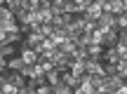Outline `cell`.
Listing matches in <instances>:
<instances>
[{
  "instance_id": "1",
  "label": "cell",
  "mask_w": 127,
  "mask_h": 94,
  "mask_svg": "<svg viewBox=\"0 0 127 94\" xmlns=\"http://www.w3.org/2000/svg\"><path fill=\"white\" fill-rule=\"evenodd\" d=\"M19 49H21V52H19V57H21L24 61L28 63V66H38V63H40V54H38L35 49H31V47H24V45L19 47Z\"/></svg>"
},
{
  "instance_id": "2",
  "label": "cell",
  "mask_w": 127,
  "mask_h": 94,
  "mask_svg": "<svg viewBox=\"0 0 127 94\" xmlns=\"http://www.w3.org/2000/svg\"><path fill=\"white\" fill-rule=\"evenodd\" d=\"M106 12H111L113 17H120V14L127 12L125 0H106Z\"/></svg>"
},
{
  "instance_id": "3",
  "label": "cell",
  "mask_w": 127,
  "mask_h": 94,
  "mask_svg": "<svg viewBox=\"0 0 127 94\" xmlns=\"http://www.w3.org/2000/svg\"><path fill=\"white\" fill-rule=\"evenodd\" d=\"M120 52L118 47H106V54H104V63H120Z\"/></svg>"
},
{
  "instance_id": "4",
  "label": "cell",
  "mask_w": 127,
  "mask_h": 94,
  "mask_svg": "<svg viewBox=\"0 0 127 94\" xmlns=\"http://www.w3.org/2000/svg\"><path fill=\"white\" fill-rule=\"evenodd\" d=\"M118 42H120V33L115 31V28H113V31H106V33H104V45H106V47H115Z\"/></svg>"
},
{
  "instance_id": "5",
  "label": "cell",
  "mask_w": 127,
  "mask_h": 94,
  "mask_svg": "<svg viewBox=\"0 0 127 94\" xmlns=\"http://www.w3.org/2000/svg\"><path fill=\"white\" fill-rule=\"evenodd\" d=\"M71 73H73L75 78H80V80H82V78L87 75V66H85V61H75V63H73V68H71Z\"/></svg>"
},
{
  "instance_id": "6",
  "label": "cell",
  "mask_w": 127,
  "mask_h": 94,
  "mask_svg": "<svg viewBox=\"0 0 127 94\" xmlns=\"http://www.w3.org/2000/svg\"><path fill=\"white\" fill-rule=\"evenodd\" d=\"M0 90H2V94H19V87H14L9 82V78H5V75H2V87Z\"/></svg>"
},
{
  "instance_id": "7",
  "label": "cell",
  "mask_w": 127,
  "mask_h": 94,
  "mask_svg": "<svg viewBox=\"0 0 127 94\" xmlns=\"http://www.w3.org/2000/svg\"><path fill=\"white\" fill-rule=\"evenodd\" d=\"M14 49H17V45H0V54H2V59H12V54H14Z\"/></svg>"
},
{
  "instance_id": "8",
  "label": "cell",
  "mask_w": 127,
  "mask_h": 94,
  "mask_svg": "<svg viewBox=\"0 0 127 94\" xmlns=\"http://www.w3.org/2000/svg\"><path fill=\"white\" fill-rule=\"evenodd\" d=\"M120 45H125V47H127V31L120 33Z\"/></svg>"
},
{
  "instance_id": "9",
  "label": "cell",
  "mask_w": 127,
  "mask_h": 94,
  "mask_svg": "<svg viewBox=\"0 0 127 94\" xmlns=\"http://www.w3.org/2000/svg\"><path fill=\"white\" fill-rule=\"evenodd\" d=\"M115 94H127V85H123V87H120V90L115 92Z\"/></svg>"
},
{
  "instance_id": "10",
  "label": "cell",
  "mask_w": 127,
  "mask_h": 94,
  "mask_svg": "<svg viewBox=\"0 0 127 94\" xmlns=\"http://www.w3.org/2000/svg\"><path fill=\"white\" fill-rule=\"evenodd\" d=\"M94 94H106V92H101V90H96V92H94Z\"/></svg>"
}]
</instances>
